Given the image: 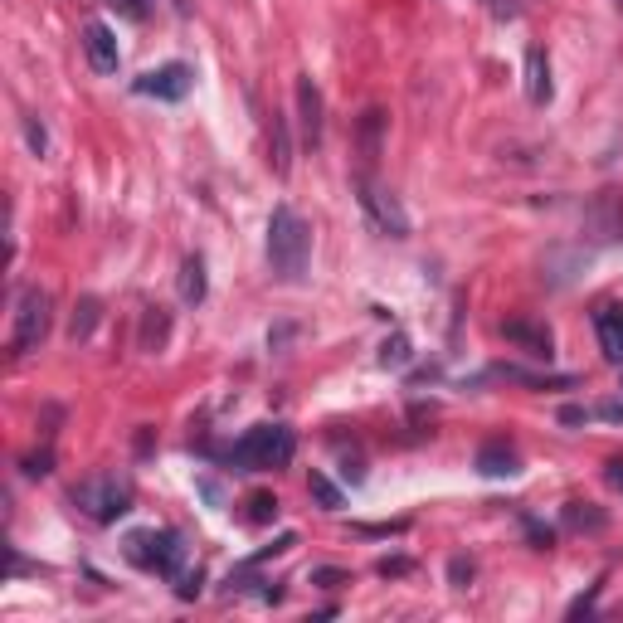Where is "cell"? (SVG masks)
I'll use <instances>...</instances> for the list:
<instances>
[{"instance_id": "obj_29", "label": "cell", "mask_w": 623, "mask_h": 623, "mask_svg": "<svg viewBox=\"0 0 623 623\" xmlns=\"http://www.w3.org/2000/svg\"><path fill=\"white\" fill-rule=\"evenodd\" d=\"M604 482H609L614 492H623V458H609V463H604Z\"/></svg>"}, {"instance_id": "obj_34", "label": "cell", "mask_w": 623, "mask_h": 623, "mask_svg": "<svg viewBox=\"0 0 623 623\" xmlns=\"http://www.w3.org/2000/svg\"><path fill=\"white\" fill-rule=\"evenodd\" d=\"M492 5V15H507V20H516V5L512 0H487Z\"/></svg>"}, {"instance_id": "obj_12", "label": "cell", "mask_w": 623, "mask_h": 623, "mask_svg": "<svg viewBox=\"0 0 623 623\" xmlns=\"http://www.w3.org/2000/svg\"><path fill=\"white\" fill-rule=\"evenodd\" d=\"M268 166H273L278 176H288V171H293V137H288V117H278V112H273V122H268Z\"/></svg>"}, {"instance_id": "obj_8", "label": "cell", "mask_w": 623, "mask_h": 623, "mask_svg": "<svg viewBox=\"0 0 623 623\" xmlns=\"http://www.w3.org/2000/svg\"><path fill=\"white\" fill-rule=\"evenodd\" d=\"M293 98H297V127H302V147L317 151V147H322V127H327V122H322V88L302 74V78H297V88H293Z\"/></svg>"}, {"instance_id": "obj_2", "label": "cell", "mask_w": 623, "mask_h": 623, "mask_svg": "<svg viewBox=\"0 0 623 623\" xmlns=\"http://www.w3.org/2000/svg\"><path fill=\"white\" fill-rule=\"evenodd\" d=\"M293 453H297V434L288 424H258V429H249L224 458H229L234 468H244V473H263V468H288Z\"/></svg>"}, {"instance_id": "obj_14", "label": "cell", "mask_w": 623, "mask_h": 623, "mask_svg": "<svg viewBox=\"0 0 623 623\" xmlns=\"http://www.w3.org/2000/svg\"><path fill=\"white\" fill-rule=\"evenodd\" d=\"M526 93L531 103H550V64L541 49H526Z\"/></svg>"}, {"instance_id": "obj_15", "label": "cell", "mask_w": 623, "mask_h": 623, "mask_svg": "<svg viewBox=\"0 0 623 623\" xmlns=\"http://www.w3.org/2000/svg\"><path fill=\"white\" fill-rule=\"evenodd\" d=\"M98 317H103V302L98 297H78L74 317H69V341H88L93 327H98Z\"/></svg>"}, {"instance_id": "obj_30", "label": "cell", "mask_w": 623, "mask_h": 623, "mask_svg": "<svg viewBox=\"0 0 623 623\" xmlns=\"http://www.w3.org/2000/svg\"><path fill=\"white\" fill-rule=\"evenodd\" d=\"M594 414H599V419H609V424H623V400H604Z\"/></svg>"}, {"instance_id": "obj_25", "label": "cell", "mask_w": 623, "mask_h": 623, "mask_svg": "<svg viewBox=\"0 0 623 623\" xmlns=\"http://www.w3.org/2000/svg\"><path fill=\"white\" fill-rule=\"evenodd\" d=\"M312 585L341 589V585H351V575H346V570H336V565H327V570H312Z\"/></svg>"}, {"instance_id": "obj_11", "label": "cell", "mask_w": 623, "mask_h": 623, "mask_svg": "<svg viewBox=\"0 0 623 623\" xmlns=\"http://www.w3.org/2000/svg\"><path fill=\"white\" fill-rule=\"evenodd\" d=\"M594 336L609 366H623V302H604L594 312Z\"/></svg>"}, {"instance_id": "obj_9", "label": "cell", "mask_w": 623, "mask_h": 623, "mask_svg": "<svg viewBox=\"0 0 623 623\" xmlns=\"http://www.w3.org/2000/svg\"><path fill=\"white\" fill-rule=\"evenodd\" d=\"M502 336L521 346L526 356H536V361H550L555 356V336H550L546 322H526V317H512V322H502Z\"/></svg>"}, {"instance_id": "obj_1", "label": "cell", "mask_w": 623, "mask_h": 623, "mask_svg": "<svg viewBox=\"0 0 623 623\" xmlns=\"http://www.w3.org/2000/svg\"><path fill=\"white\" fill-rule=\"evenodd\" d=\"M268 263L283 283H302L307 263H312V229L293 205H278L268 215Z\"/></svg>"}, {"instance_id": "obj_3", "label": "cell", "mask_w": 623, "mask_h": 623, "mask_svg": "<svg viewBox=\"0 0 623 623\" xmlns=\"http://www.w3.org/2000/svg\"><path fill=\"white\" fill-rule=\"evenodd\" d=\"M74 507L93 521H117V516L132 512V482L127 477H112V473H98V477H83L74 487Z\"/></svg>"}, {"instance_id": "obj_24", "label": "cell", "mask_w": 623, "mask_h": 623, "mask_svg": "<svg viewBox=\"0 0 623 623\" xmlns=\"http://www.w3.org/2000/svg\"><path fill=\"white\" fill-rule=\"evenodd\" d=\"M20 468H25L30 477H49V473H54V453H49V448H44V453H30Z\"/></svg>"}, {"instance_id": "obj_10", "label": "cell", "mask_w": 623, "mask_h": 623, "mask_svg": "<svg viewBox=\"0 0 623 623\" xmlns=\"http://www.w3.org/2000/svg\"><path fill=\"white\" fill-rule=\"evenodd\" d=\"M83 54H88V64H93V74H117V64H122V49H117V35H112L103 20H93L88 30H83Z\"/></svg>"}, {"instance_id": "obj_21", "label": "cell", "mask_w": 623, "mask_h": 623, "mask_svg": "<svg viewBox=\"0 0 623 623\" xmlns=\"http://www.w3.org/2000/svg\"><path fill=\"white\" fill-rule=\"evenodd\" d=\"M166 341V312L161 307H147V327H142V346H161Z\"/></svg>"}, {"instance_id": "obj_26", "label": "cell", "mask_w": 623, "mask_h": 623, "mask_svg": "<svg viewBox=\"0 0 623 623\" xmlns=\"http://www.w3.org/2000/svg\"><path fill=\"white\" fill-rule=\"evenodd\" d=\"M448 580H453L458 589H468V580H473V560H463V555L448 560Z\"/></svg>"}, {"instance_id": "obj_27", "label": "cell", "mask_w": 623, "mask_h": 623, "mask_svg": "<svg viewBox=\"0 0 623 623\" xmlns=\"http://www.w3.org/2000/svg\"><path fill=\"white\" fill-rule=\"evenodd\" d=\"M599 589H604V585H594L585 599H575V604H570V619H585V614H594V599H599Z\"/></svg>"}, {"instance_id": "obj_4", "label": "cell", "mask_w": 623, "mask_h": 623, "mask_svg": "<svg viewBox=\"0 0 623 623\" xmlns=\"http://www.w3.org/2000/svg\"><path fill=\"white\" fill-rule=\"evenodd\" d=\"M127 560L151 570V575L176 580L185 565V541L176 531H156V526H151V531H132V536H127Z\"/></svg>"}, {"instance_id": "obj_33", "label": "cell", "mask_w": 623, "mask_h": 623, "mask_svg": "<svg viewBox=\"0 0 623 623\" xmlns=\"http://www.w3.org/2000/svg\"><path fill=\"white\" fill-rule=\"evenodd\" d=\"M404 570H409V560H380V575H404Z\"/></svg>"}, {"instance_id": "obj_6", "label": "cell", "mask_w": 623, "mask_h": 623, "mask_svg": "<svg viewBox=\"0 0 623 623\" xmlns=\"http://www.w3.org/2000/svg\"><path fill=\"white\" fill-rule=\"evenodd\" d=\"M356 195H361V210L370 215V224H375L385 239H409V215H404V205L385 185H375L370 176H361V181H356Z\"/></svg>"}, {"instance_id": "obj_35", "label": "cell", "mask_w": 623, "mask_h": 623, "mask_svg": "<svg viewBox=\"0 0 623 623\" xmlns=\"http://www.w3.org/2000/svg\"><path fill=\"white\" fill-rule=\"evenodd\" d=\"M619 375H623V366H619Z\"/></svg>"}, {"instance_id": "obj_28", "label": "cell", "mask_w": 623, "mask_h": 623, "mask_svg": "<svg viewBox=\"0 0 623 623\" xmlns=\"http://www.w3.org/2000/svg\"><path fill=\"white\" fill-rule=\"evenodd\" d=\"M112 10H122L127 20H147V5H142V0H112Z\"/></svg>"}, {"instance_id": "obj_18", "label": "cell", "mask_w": 623, "mask_h": 623, "mask_svg": "<svg viewBox=\"0 0 623 623\" xmlns=\"http://www.w3.org/2000/svg\"><path fill=\"white\" fill-rule=\"evenodd\" d=\"M380 132H385V112L380 108L361 112V156H366V166L380 156Z\"/></svg>"}, {"instance_id": "obj_20", "label": "cell", "mask_w": 623, "mask_h": 623, "mask_svg": "<svg viewBox=\"0 0 623 623\" xmlns=\"http://www.w3.org/2000/svg\"><path fill=\"white\" fill-rule=\"evenodd\" d=\"M273 516H278V497H273V492H254V497H249V521L263 526V521H273Z\"/></svg>"}, {"instance_id": "obj_32", "label": "cell", "mask_w": 623, "mask_h": 623, "mask_svg": "<svg viewBox=\"0 0 623 623\" xmlns=\"http://www.w3.org/2000/svg\"><path fill=\"white\" fill-rule=\"evenodd\" d=\"M560 419H565V424H585L589 409H580V404H565V409H560Z\"/></svg>"}, {"instance_id": "obj_17", "label": "cell", "mask_w": 623, "mask_h": 623, "mask_svg": "<svg viewBox=\"0 0 623 623\" xmlns=\"http://www.w3.org/2000/svg\"><path fill=\"white\" fill-rule=\"evenodd\" d=\"M181 302H205V258L200 254H190L181 263Z\"/></svg>"}, {"instance_id": "obj_23", "label": "cell", "mask_w": 623, "mask_h": 623, "mask_svg": "<svg viewBox=\"0 0 623 623\" xmlns=\"http://www.w3.org/2000/svg\"><path fill=\"white\" fill-rule=\"evenodd\" d=\"M25 142L35 156H49V132H44V122L39 117H25Z\"/></svg>"}, {"instance_id": "obj_13", "label": "cell", "mask_w": 623, "mask_h": 623, "mask_svg": "<svg viewBox=\"0 0 623 623\" xmlns=\"http://www.w3.org/2000/svg\"><path fill=\"white\" fill-rule=\"evenodd\" d=\"M477 473L482 477H512L516 473V453L502 439L482 443V448H477Z\"/></svg>"}, {"instance_id": "obj_5", "label": "cell", "mask_w": 623, "mask_h": 623, "mask_svg": "<svg viewBox=\"0 0 623 623\" xmlns=\"http://www.w3.org/2000/svg\"><path fill=\"white\" fill-rule=\"evenodd\" d=\"M49 336V293L44 288H25L15 302V331H10V351L25 356Z\"/></svg>"}, {"instance_id": "obj_22", "label": "cell", "mask_w": 623, "mask_h": 623, "mask_svg": "<svg viewBox=\"0 0 623 623\" xmlns=\"http://www.w3.org/2000/svg\"><path fill=\"white\" fill-rule=\"evenodd\" d=\"M409 361V336H390L385 346H380V366H395L400 370Z\"/></svg>"}, {"instance_id": "obj_31", "label": "cell", "mask_w": 623, "mask_h": 623, "mask_svg": "<svg viewBox=\"0 0 623 623\" xmlns=\"http://www.w3.org/2000/svg\"><path fill=\"white\" fill-rule=\"evenodd\" d=\"M176 580H181V585H176L181 599H195V594H200V570H195V575H176Z\"/></svg>"}, {"instance_id": "obj_16", "label": "cell", "mask_w": 623, "mask_h": 623, "mask_svg": "<svg viewBox=\"0 0 623 623\" xmlns=\"http://www.w3.org/2000/svg\"><path fill=\"white\" fill-rule=\"evenodd\" d=\"M560 521H565L570 531H604V526H609V516L599 512L594 502H565Z\"/></svg>"}, {"instance_id": "obj_7", "label": "cell", "mask_w": 623, "mask_h": 623, "mask_svg": "<svg viewBox=\"0 0 623 623\" xmlns=\"http://www.w3.org/2000/svg\"><path fill=\"white\" fill-rule=\"evenodd\" d=\"M190 64H161V69H151L142 74L132 88L142 93V98H161V103H181L185 93H190Z\"/></svg>"}, {"instance_id": "obj_19", "label": "cell", "mask_w": 623, "mask_h": 623, "mask_svg": "<svg viewBox=\"0 0 623 623\" xmlns=\"http://www.w3.org/2000/svg\"><path fill=\"white\" fill-rule=\"evenodd\" d=\"M307 492L317 497V507H322V512H336V507H341V487H336L327 473H312V477H307Z\"/></svg>"}]
</instances>
